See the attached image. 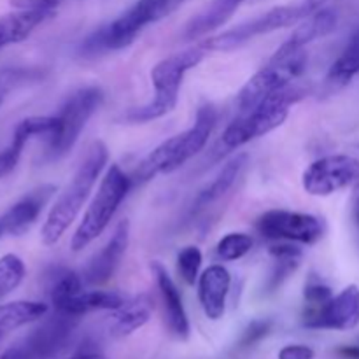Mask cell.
Instances as JSON below:
<instances>
[{
    "mask_svg": "<svg viewBox=\"0 0 359 359\" xmlns=\"http://www.w3.org/2000/svg\"><path fill=\"white\" fill-rule=\"evenodd\" d=\"M109 160V151L102 140L91 144L86 156L77 167L70 184L60 193L58 200L49 210L44 224L41 228V241L42 244L51 248L58 244L60 238L63 237L70 224L77 219L79 212L83 210L84 203L90 198L98 177L104 172L105 165Z\"/></svg>",
    "mask_w": 359,
    "mask_h": 359,
    "instance_id": "6da1fadb",
    "label": "cell"
},
{
    "mask_svg": "<svg viewBox=\"0 0 359 359\" xmlns=\"http://www.w3.org/2000/svg\"><path fill=\"white\" fill-rule=\"evenodd\" d=\"M184 2L186 0H137L111 23L88 35L81 44V55L97 56L128 48L144 28L174 14Z\"/></svg>",
    "mask_w": 359,
    "mask_h": 359,
    "instance_id": "7a4b0ae2",
    "label": "cell"
},
{
    "mask_svg": "<svg viewBox=\"0 0 359 359\" xmlns=\"http://www.w3.org/2000/svg\"><path fill=\"white\" fill-rule=\"evenodd\" d=\"M217 114L212 105H202L196 112L195 123L191 128L163 140L158 147H154L135 170L137 181L146 182L160 174H172L181 168L186 161L200 153L209 142L212 130L216 126ZM132 179V181H133Z\"/></svg>",
    "mask_w": 359,
    "mask_h": 359,
    "instance_id": "3957f363",
    "label": "cell"
},
{
    "mask_svg": "<svg viewBox=\"0 0 359 359\" xmlns=\"http://www.w3.org/2000/svg\"><path fill=\"white\" fill-rule=\"evenodd\" d=\"M205 48L186 49V51L174 53L167 56L151 70V81L154 86V98L149 104L142 107L130 109L123 119L128 123H147L153 119H160L172 112L177 105L179 90H181L182 79L191 69H195L205 56Z\"/></svg>",
    "mask_w": 359,
    "mask_h": 359,
    "instance_id": "277c9868",
    "label": "cell"
},
{
    "mask_svg": "<svg viewBox=\"0 0 359 359\" xmlns=\"http://www.w3.org/2000/svg\"><path fill=\"white\" fill-rule=\"evenodd\" d=\"M300 90L287 86L277 93L270 95V97L263 98L255 107L241 112L238 118H235L228 125L223 137H221V147L224 149L223 153L226 154L230 151L241 149L251 140L279 128L286 121L290 107L300 98Z\"/></svg>",
    "mask_w": 359,
    "mask_h": 359,
    "instance_id": "5b68a950",
    "label": "cell"
},
{
    "mask_svg": "<svg viewBox=\"0 0 359 359\" xmlns=\"http://www.w3.org/2000/svg\"><path fill=\"white\" fill-rule=\"evenodd\" d=\"M130 188H132V179L123 172L119 165H111L100 181L93 200L88 205L76 233L72 235L70 249L74 252L86 249L91 242L97 241L104 233L123 200L128 195Z\"/></svg>",
    "mask_w": 359,
    "mask_h": 359,
    "instance_id": "8992f818",
    "label": "cell"
},
{
    "mask_svg": "<svg viewBox=\"0 0 359 359\" xmlns=\"http://www.w3.org/2000/svg\"><path fill=\"white\" fill-rule=\"evenodd\" d=\"M318 9L312 6L311 0H302V2L297 4L273 7V9L245 21V23L238 25V27L230 28V30L223 32L219 35H214V37H209L200 46L205 48L207 51H233V49L241 48L242 44L249 42L251 39L259 37V35L272 34V32L298 25L302 20L311 16Z\"/></svg>",
    "mask_w": 359,
    "mask_h": 359,
    "instance_id": "52a82bcc",
    "label": "cell"
},
{
    "mask_svg": "<svg viewBox=\"0 0 359 359\" xmlns=\"http://www.w3.org/2000/svg\"><path fill=\"white\" fill-rule=\"evenodd\" d=\"M102 102H104V91L98 86L81 88L67 98L56 114L58 128L51 139L46 140V154L49 160H60L74 149L84 126L100 109Z\"/></svg>",
    "mask_w": 359,
    "mask_h": 359,
    "instance_id": "ba28073f",
    "label": "cell"
},
{
    "mask_svg": "<svg viewBox=\"0 0 359 359\" xmlns=\"http://www.w3.org/2000/svg\"><path fill=\"white\" fill-rule=\"evenodd\" d=\"M307 69V55L305 51L297 53L284 60H270L269 65L255 74L248 83L242 86L237 97L241 112L255 107L256 104L284 88L291 86L293 79L300 77Z\"/></svg>",
    "mask_w": 359,
    "mask_h": 359,
    "instance_id": "9c48e42d",
    "label": "cell"
},
{
    "mask_svg": "<svg viewBox=\"0 0 359 359\" xmlns=\"http://www.w3.org/2000/svg\"><path fill=\"white\" fill-rule=\"evenodd\" d=\"M359 181V160L349 154H328L312 161L302 186L312 196H330Z\"/></svg>",
    "mask_w": 359,
    "mask_h": 359,
    "instance_id": "30bf717a",
    "label": "cell"
},
{
    "mask_svg": "<svg viewBox=\"0 0 359 359\" xmlns=\"http://www.w3.org/2000/svg\"><path fill=\"white\" fill-rule=\"evenodd\" d=\"M256 230L262 237L279 242H297L312 245L321 241L323 223L319 217L297 210H266L256 221Z\"/></svg>",
    "mask_w": 359,
    "mask_h": 359,
    "instance_id": "8fae6325",
    "label": "cell"
},
{
    "mask_svg": "<svg viewBox=\"0 0 359 359\" xmlns=\"http://www.w3.org/2000/svg\"><path fill=\"white\" fill-rule=\"evenodd\" d=\"M305 328L311 330H335L349 332L359 325V287L349 284L339 294L330 298L323 307L305 311Z\"/></svg>",
    "mask_w": 359,
    "mask_h": 359,
    "instance_id": "7c38bea8",
    "label": "cell"
},
{
    "mask_svg": "<svg viewBox=\"0 0 359 359\" xmlns=\"http://www.w3.org/2000/svg\"><path fill=\"white\" fill-rule=\"evenodd\" d=\"M130 244V221L123 219L119 221L118 226L114 228V233L107 241V244L91 256L88 262L86 269L83 272V280L90 286H102V284L109 283L118 272L119 265H121L123 258L126 255V249Z\"/></svg>",
    "mask_w": 359,
    "mask_h": 359,
    "instance_id": "4fadbf2b",
    "label": "cell"
},
{
    "mask_svg": "<svg viewBox=\"0 0 359 359\" xmlns=\"http://www.w3.org/2000/svg\"><path fill=\"white\" fill-rule=\"evenodd\" d=\"M77 318L56 312L51 319L42 323L21 342L27 346L34 359H51L69 344L76 328Z\"/></svg>",
    "mask_w": 359,
    "mask_h": 359,
    "instance_id": "5bb4252c",
    "label": "cell"
},
{
    "mask_svg": "<svg viewBox=\"0 0 359 359\" xmlns=\"http://www.w3.org/2000/svg\"><path fill=\"white\" fill-rule=\"evenodd\" d=\"M337 23H339V16H337L335 11L321 7L297 25L293 34L287 37L286 42H283V46L273 53L270 60H284L297 55V53L305 51L309 44L332 34L337 28Z\"/></svg>",
    "mask_w": 359,
    "mask_h": 359,
    "instance_id": "9a60e30c",
    "label": "cell"
},
{
    "mask_svg": "<svg viewBox=\"0 0 359 359\" xmlns=\"http://www.w3.org/2000/svg\"><path fill=\"white\" fill-rule=\"evenodd\" d=\"M55 191L56 188L53 184H42L34 191L27 193L14 205H11L9 210H6V214L0 217V226L4 233L13 235V237H21L27 233L39 219L42 209L51 200Z\"/></svg>",
    "mask_w": 359,
    "mask_h": 359,
    "instance_id": "2e32d148",
    "label": "cell"
},
{
    "mask_svg": "<svg viewBox=\"0 0 359 359\" xmlns=\"http://www.w3.org/2000/svg\"><path fill=\"white\" fill-rule=\"evenodd\" d=\"M151 272H153L156 286L160 290L161 302L165 307V318H167V325L170 332L174 333L177 339L188 340L189 339V319L186 314L184 304H182V297L179 287L175 286L174 279L168 276L167 269L161 265L160 262L151 263Z\"/></svg>",
    "mask_w": 359,
    "mask_h": 359,
    "instance_id": "e0dca14e",
    "label": "cell"
},
{
    "mask_svg": "<svg viewBox=\"0 0 359 359\" xmlns=\"http://www.w3.org/2000/svg\"><path fill=\"white\" fill-rule=\"evenodd\" d=\"M230 286L231 276L223 265H210L198 277V300L210 321H219L224 316Z\"/></svg>",
    "mask_w": 359,
    "mask_h": 359,
    "instance_id": "ac0fdd59",
    "label": "cell"
},
{
    "mask_svg": "<svg viewBox=\"0 0 359 359\" xmlns=\"http://www.w3.org/2000/svg\"><path fill=\"white\" fill-rule=\"evenodd\" d=\"M151 314H153V302L147 294H139L132 300H125L121 307L112 311L109 332L114 339H125L142 328L149 321Z\"/></svg>",
    "mask_w": 359,
    "mask_h": 359,
    "instance_id": "d6986e66",
    "label": "cell"
},
{
    "mask_svg": "<svg viewBox=\"0 0 359 359\" xmlns=\"http://www.w3.org/2000/svg\"><path fill=\"white\" fill-rule=\"evenodd\" d=\"M55 13L49 11H13L0 16V49L23 42L32 32Z\"/></svg>",
    "mask_w": 359,
    "mask_h": 359,
    "instance_id": "ffe728a7",
    "label": "cell"
},
{
    "mask_svg": "<svg viewBox=\"0 0 359 359\" xmlns=\"http://www.w3.org/2000/svg\"><path fill=\"white\" fill-rule=\"evenodd\" d=\"M244 0H212L200 14L188 23L184 37L188 41L202 39L226 25Z\"/></svg>",
    "mask_w": 359,
    "mask_h": 359,
    "instance_id": "44dd1931",
    "label": "cell"
},
{
    "mask_svg": "<svg viewBox=\"0 0 359 359\" xmlns=\"http://www.w3.org/2000/svg\"><path fill=\"white\" fill-rule=\"evenodd\" d=\"M248 161H249L248 154L244 153L231 158V160L221 168L219 174L216 175V179H214L209 186H205V188L200 191V195L196 196L195 205H193L195 207V210H203L209 205H212V203L219 202V200L223 198L231 188H233V184L237 182V179L241 177L242 170L245 168Z\"/></svg>",
    "mask_w": 359,
    "mask_h": 359,
    "instance_id": "7402d4cb",
    "label": "cell"
},
{
    "mask_svg": "<svg viewBox=\"0 0 359 359\" xmlns=\"http://www.w3.org/2000/svg\"><path fill=\"white\" fill-rule=\"evenodd\" d=\"M48 314V305L42 302H11V304L0 305V333L13 332L25 325L39 321Z\"/></svg>",
    "mask_w": 359,
    "mask_h": 359,
    "instance_id": "603a6c76",
    "label": "cell"
},
{
    "mask_svg": "<svg viewBox=\"0 0 359 359\" xmlns=\"http://www.w3.org/2000/svg\"><path fill=\"white\" fill-rule=\"evenodd\" d=\"M125 304V298L114 291H83L77 294L72 302L65 307L62 314L74 316V318H81V316L88 314L93 311H116Z\"/></svg>",
    "mask_w": 359,
    "mask_h": 359,
    "instance_id": "cb8c5ba5",
    "label": "cell"
},
{
    "mask_svg": "<svg viewBox=\"0 0 359 359\" xmlns=\"http://www.w3.org/2000/svg\"><path fill=\"white\" fill-rule=\"evenodd\" d=\"M270 255L273 258V270L270 276L269 287L270 291L277 290L287 277L293 276L302 262V251L293 245V242H279L277 245L270 248Z\"/></svg>",
    "mask_w": 359,
    "mask_h": 359,
    "instance_id": "d4e9b609",
    "label": "cell"
},
{
    "mask_svg": "<svg viewBox=\"0 0 359 359\" xmlns=\"http://www.w3.org/2000/svg\"><path fill=\"white\" fill-rule=\"evenodd\" d=\"M359 74V30L353 35L342 55L333 62L326 74V83L333 86H346Z\"/></svg>",
    "mask_w": 359,
    "mask_h": 359,
    "instance_id": "484cf974",
    "label": "cell"
},
{
    "mask_svg": "<svg viewBox=\"0 0 359 359\" xmlns=\"http://www.w3.org/2000/svg\"><path fill=\"white\" fill-rule=\"evenodd\" d=\"M56 128H58L56 116H30V118H25L14 128L11 147L23 153L25 146H27L32 137H44L46 140H49L55 135Z\"/></svg>",
    "mask_w": 359,
    "mask_h": 359,
    "instance_id": "4316f807",
    "label": "cell"
},
{
    "mask_svg": "<svg viewBox=\"0 0 359 359\" xmlns=\"http://www.w3.org/2000/svg\"><path fill=\"white\" fill-rule=\"evenodd\" d=\"M83 277L77 276L72 270H60L53 279L49 287V298L56 312L65 311L67 305L74 300L79 293H83Z\"/></svg>",
    "mask_w": 359,
    "mask_h": 359,
    "instance_id": "83f0119b",
    "label": "cell"
},
{
    "mask_svg": "<svg viewBox=\"0 0 359 359\" xmlns=\"http://www.w3.org/2000/svg\"><path fill=\"white\" fill-rule=\"evenodd\" d=\"M27 276V269L20 256L6 255L0 258V298L13 293Z\"/></svg>",
    "mask_w": 359,
    "mask_h": 359,
    "instance_id": "f1b7e54d",
    "label": "cell"
},
{
    "mask_svg": "<svg viewBox=\"0 0 359 359\" xmlns=\"http://www.w3.org/2000/svg\"><path fill=\"white\" fill-rule=\"evenodd\" d=\"M252 249V237L248 233H241V231H233L228 233L217 242V258L223 262H237V259L244 258L249 251Z\"/></svg>",
    "mask_w": 359,
    "mask_h": 359,
    "instance_id": "f546056e",
    "label": "cell"
},
{
    "mask_svg": "<svg viewBox=\"0 0 359 359\" xmlns=\"http://www.w3.org/2000/svg\"><path fill=\"white\" fill-rule=\"evenodd\" d=\"M203 256L196 245H186L184 249H181L177 255V272L181 276V279L184 280L188 286H195V283L198 280L200 266H202Z\"/></svg>",
    "mask_w": 359,
    "mask_h": 359,
    "instance_id": "4dcf8cb0",
    "label": "cell"
},
{
    "mask_svg": "<svg viewBox=\"0 0 359 359\" xmlns=\"http://www.w3.org/2000/svg\"><path fill=\"white\" fill-rule=\"evenodd\" d=\"M30 77V72L18 67H2L0 69V107L16 88H20Z\"/></svg>",
    "mask_w": 359,
    "mask_h": 359,
    "instance_id": "1f68e13d",
    "label": "cell"
},
{
    "mask_svg": "<svg viewBox=\"0 0 359 359\" xmlns=\"http://www.w3.org/2000/svg\"><path fill=\"white\" fill-rule=\"evenodd\" d=\"M304 297H305V302H307V305H309V311H314V309L323 307V305H325L326 302L333 297V293H332V290L326 286V284L321 283V280L312 279V280H309V284L305 286Z\"/></svg>",
    "mask_w": 359,
    "mask_h": 359,
    "instance_id": "d6a6232c",
    "label": "cell"
},
{
    "mask_svg": "<svg viewBox=\"0 0 359 359\" xmlns=\"http://www.w3.org/2000/svg\"><path fill=\"white\" fill-rule=\"evenodd\" d=\"M9 6L16 11H49L55 13L58 0H9Z\"/></svg>",
    "mask_w": 359,
    "mask_h": 359,
    "instance_id": "836d02e7",
    "label": "cell"
},
{
    "mask_svg": "<svg viewBox=\"0 0 359 359\" xmlns=\"http://www.w3.org/2000/svg\"><path fill=\"white\" fill-rule=\"evenodd\" d=\"M270 332V323L269 321H255L249 325V328L245 330L244 335H242L241 346L248 347L252 346V344L259 342L263 337H266V333Z\"/></svg>",
    "mask_w": 359,
    "mask_h": 359,
    "instance_id": "e575fe53",
    "label": "cell"
},
{
    "mask_svg": "<svg viewBox=\"0 0 359 359\" xmlns=\"http://www.w3.org/2000/svg\"><path fill=\"white\" fill-rule=\"evenodd\" d=\"M279 359H316V353L309 346L291 344V346H284L279 351Z\"/></svg>",
    "mask_w": 359,
    "mask_h": 359,
    "instance_id": "d590c367",
    "label": "cell"
},
{
    "mask_svg": "<svg viewBox=\"0 0 359 359\" xmlns=\"http://www.w3.org/2000/svg\"><path fill=\"white\" fill-rule=\"evenodd\" d=\"M20 158H21L20 151H16L11 146L7 147V149L0 151V177L7 175L9 172H13L14 167L18 165V161H20Z\"/></svg>",
    "mask_w": 359,
    "mask_h": 359,
    "instance_id": "8d00e7d4",
    "label": "cell"
},
{
    "mask_svg": "<svg viewBox=\"0 0 359 359\" xmlns=\"http://www.w3.org/2000/svg\"><path fill=\"white\" fill-rule=\"evenodd\" d=\"M0 359H34V356L27 349V346L23 342H20L16 346H11L7 351H4L0 354Z\"/></svg>",
    "mask_w": 359,
    "mask_h": 359,
    "instance_id": "74e56055",
    "label": "cell"
},
{
    "mask_svg": "<svg viewBox=\"0 0 359 359\" xmlns=\"http://www.w3.org/2000/svg\"><path fill=\"white\" fill-rule=\"evenodd\" d=\"M72 359H107V358L93 349H83V351H79L77 354H74Z\"/></svg>",
    "mask_w": 359,
    "mask_h": 359,
    "instance_id": "f35d334b",
    "label": "cell"
},
{
    "mask_svg": "<svg viewBox=\"0 0 359 359\" xmlns=\"http://www.w3.org/2000/svg\"><path fill=\"white\" fill-rule=\"evenodd\" d=\"M340 354L347 359H359V347H344V349H340Z\"/></svg>",
    "mask_w": 359,
    "mask_h": 359,
    "instance_id": "ab89813d",
    "label": "cell"
},
{
    "mask_svg": "<svg viewBox=\"0 0 359 359\" xmlns=\"http://www.w3.org/2000/svg\"><path fill=\"white\" fill-rule=\"evenodd\" d=\"M326 2H330V0H311V4L316 7V9H321Z\"/></svg>",
    "mask_w": 359,
    "mask_h": 359,
    "instance_id": "60d3db41",
    "label": "cell"
},
{
    "mask_svg": "<svg viewBox=\"0 0 359 359\" xmlns=\"http://www.w3.org/2000/svg\"><path fill=\"white\" fill-rule=\"evenodd\" d=\"M4 235V230H2V226H0V237H2Z\"/></svg>",
    "mask_w": 359,
    "mask_h": 359,
    "instance_id": "b9f144b4",
    "label": "cell"
},
{
    "mask_svg": "<svg viewBox=\"0 0 359 359\" xmlns=\"http://www.w3.org/2000/svg\"><path fill=\"white\" fill-rule=\"evenodd\" d=\"M2 337H4V335H2V333H0V339H2Z\"/></svg>",
    "mask_w": 359,
    "mask_h": 359,
    "instance_id": "7bdbcfd3",
    "label": "cell"
},
{
    "mask_svg": "<svg viewBox=\"0 0 359 359\" xmlns=\"http://www.w3.org/2000/svg\"><path fill=\"white\" fill-rule=\"evenodd\" d=\"M358 216H359V207H358Z\"/></svg>",
    "mask_w": 359,
    "mask_h": 359,
    "instance_id": "ee69618b",
    "label": "cell"
}]
</instances>
